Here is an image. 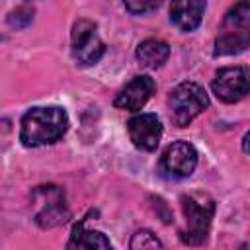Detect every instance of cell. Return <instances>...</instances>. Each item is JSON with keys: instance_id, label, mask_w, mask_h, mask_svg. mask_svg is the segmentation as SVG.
<instances>
[{"instance_id": "cell-1", "label": "cell", "mask_w": 250, "mask_h": 250, "mask_svg": "<svg viewBox=\"0 0 250 250\" xmlns=\"http://www.w3.org/2000/svg\"><path fill=\"white\" fill-rule=\"evenodd\" d=\"M68 129V115L59 105L31 107L21 117L20 141L25 146L57 143Z\"/></svg>"}, {"instance_id": "cell-2", "label": "cell", "mask_w": 250, "mask_h": 250, "mask_svg": "<svg viewBox=\"0 0 250 250\" xmlns=\"http://www.w3.org/2000/svg\"><path fill=\"white\" fill-rule=\"evenodd\" d=\"M182 211L188 223V230L180 232L188 244H201L207 240L211 219L215 215V199L205 191H191L182 195Z\"/></svg>"}, {"instance_id": "cell-3", "label": "cell", "mask_w": 250, "mask_h": 250, "mask_svg": "<svg viewBox=\"0 0 250 250\" xmlns=\"http://www.w3.org/2000/svg\"><path fill=\"white\" fill-rule=\"evenodd\" d=\"M172 121L178 127L189 125L201 111L209 107V98L205 90L195 82H182L178 84L168 98Z\"/></svg>"}, {"instance_id": "cell-4", "label": "cell", "mask_w": 250, "mask_h": 250, "mask_svg": "<svg viewBox=\"0 0 250 250\" xmlns=\"http://www.w3.org/2000/svg\"><path fill=\"white\" fill-rule=\"evenodd\" d=\"M105 51L104 41L96 31V23L90 20H78L72 27V57L82 66L96 64Z\"/></svg>"}, {"instance_id": "cell-5", "label": "cell", "mask_w": 250, "mask_h": 250, "mask_svg": "<svg viewBox=\"0 0 250 250\" xmlns=\"http://www.w3.org/2000/svg\"><path fill=\"white\" fill-rule=\"evenodd\" d=\"M213 92L225 104H234L250 92V70L246 66H227L221 68L211 84Z\"/></svg>"}, {"instance_id": "cell-6", "label": "cell", "mask_w": 250, "mask_h": 250, "mask_svg": "<svg viewBox=\"0 0 250 250\" xmlns=\"http://www.w3.org/2000/svg\"><path fill=\"white\" fill-rule=\"evenodd\" d=\"M197 150L186 141H176L168 145L160 156V170L168 178H188L195 170Z\"/></svg>"}, {"instance_id": "cell-7", "label": "cell", "mask_w": 250, "mask_h": 250, "mask_svg": "<svg viewBox=\"0 0 250 250\" xmlns=\"http://www.w3.org/2000/svg\"><path fill=\"white\" fill-rule=\"evenodd\" d=\"M129 139L141 150H154L162 137V123L154 113H139L127 123Z\"/></svg>"}, {"instance_id": "cell-8", "label": "cell", "mask_w": 250, "mask_h": 250, "mask_svg": "<svg viewBox=\"0 0 250 250\" xmlns=\"http://www.w3.org/2000/svg\"><path fill=\"white\" fill-rule=\"evenodd\" d=\"M154 90H156V84H154V80L150 76H146V74L135 76L117 94V98L113 100V105L119 107V109H127V111H139L150 100Z\"/></svg>"}, {"instance_id": "cell-9", "label": "cell", "mask_w": 250, "mask_h": 250, "mask_svg": "<svg viewBox=\"0 0 250 250\" xmlns=\"http://www.w3.org/2000/svg\"><path fill=\"white\" fill-rule=\"evenodd\" d=\"M45 193V203L43 209L35 215V223L43 229L57 227L68 219V209L64 205V193L57 186H41L39 188Z\"/></svg>"}, {"instance_id": "cell-10", "label": "cell", "mask_w": 250, "mask_h": 250, "mask_svg": "<svg viewBox=\"0 0 250 250\" xmlns=\"http://www.w3.org/2000/svg\"><path fill=\"white\" fill-rule=\"evenodd\" d=\"M205 12V0H172L170 20L182 31H193L199 27Z\"/></svg>"}, {"instance_id": "cell-11", "label": "cell", "mask_w": 250, "mask_h": 250, "mask_svg": "<svg viewBox=\"0 0 250 250\" xmlns=\"http://www.w3.org/2000/svg\"><path fill=\"white\" fill-rule=\"evenodd\" d=\"M168 55H170L168 43H164L162 39H154V37L145 39L143 43H139L137 53H135L139 64H143L146 68H158V66H162L166 62Z\"/></svg>"}, {"instance_id": "cell-12", "label": "cell", "mask_w": 250, "mask_h": 250, "mask_svg": "<svg viewBox=\"0 0 250 250\" xmlns=\"http://www.w3.org/2000/svg\"><path fill=\"white\" fill-rule=\"evenodd\" d=\"M250 49V29L240 27V29H230L225 31L217 37L215 41V57H225V55H238L242 51Z\"/></svg>"}, {"instance_id": "cell-13", "label": "cell", "mask_w": 250, "mask_h": 250, "mask_svg": "<svg viewBox=\"0 0 250 250\" xmlns=\"http://www.w3.org/2000/svg\"><path fill=\"white\" fill-rule=\"evenodd\" d=\"M66 246L68 248H111V242L100 230H84V221H82L74 227Z\"/></svg>"}, {"instance_id": "cell-14", "label": "cell", "mask_w": 250, "mask_h": 250, "mask_svg": "<svg viewBox=\"0 0 250 250\" xmlns=\"http://www.w3.org/2000/svg\"><path fill=\"white\" fill-rule=\"evenodd\" d=\"M248 20H250V0H240L227 12L223 27L225 29H240Z\"/></svg>"}, {"instance_id": "cell-15", "label": "cell", "mask_w": 250, "mask_h": 250, "mask_svg": "<svg viewBox=\"0 0 250 250\" xmlns=\"http://www.w3.org/2000/svg\"><path fill=\"white\" fill-rule=\"evenodd\" d=\"M129 246L133 250H137V248H162V242L156 238V234H152L150 230H145L143 229V230H137L133 234Z\"/></svg>"}, {"instance_id": "cell-16", "label": "cell", "mask_w": 250, "mask_h": 250, "mask_svg": "<svg viewBox=\"0 0 250 250\" xmlns=\"http://www.w3.org/2000/svg\"><path fill=\"white\" fill-rule=\"evenodd\" d=\"M31 21H33V10L27 8V6L16 8V10L8 16V25L14 27V29H23V27H27Z\"/></svg>"}, {"instance_id": "cell-17", "label": "cell", "mask_w": 250, "mask_h": 250, "mask_svg": "<svg viewBox=\"0 0 250 250\" xmlns=\"http://www.w3.org/2000/svg\"><path fill=\"white\" fill-rule=\"evenodd\" d=\"M164 0H123L125 8L131 12V14H148V12H154Z\"/></svg>"}, {"instance_id": "cell-18", "label": "cell", "mask_w": 250, "mask_h": 250, "mask_svg": "<svg viewBox=\"0 0 250 250\" xmlns=\"http://www.w3.org/2000/svg\"><path fill=\"white\" fill-rule=\"evenodd\" d=\"M242 150H244L246 154H250V133H246L244 139H242Z\"/></svg>"}]
</instances>
